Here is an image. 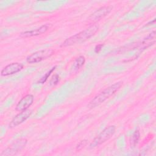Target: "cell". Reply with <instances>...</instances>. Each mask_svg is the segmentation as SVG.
Wrapping results in <instances>:
<instances>
[{
	"label": "cell",
	"instance_id": "6da1fadb",
	"mask_svg": "<svg viewBox=\"0 0 156 156\" xmlns=\"http://www.w3.org/2000/svg\"><path fill=\"white\" fill-rule=\"evenodd\" d=\"M99 26L96 24H92L85 30L69 37L66 39L63 43L62 44V47H66L72 46L76 44H79L83 43L84 41L88 40L91 37H93L98 30Z\"/></svg>",
	"mask_w": 156,
	"mask_h": 156
},
{
	"label": "cell",
	"instance_id": "e0dca14e",
	"mask_svg": "<svg viewBox=\"0 0 156 156\" xmlns=\"http://www.w3.org/2000/svg\"><path fill=\"white\" fill-rule=\"evenodd\" d=\"M104 44H98L95 47V49H94V51L96 53H98L100 52V51L101 50L102 48L103 47Z\"/></svg>",
	"mask_w": 156,
	"mask_h": 156
},
{
	"label": "cell",
	"instance_id": "9c48e42d",
	"mask_svg": "<svg viewBox=\"0 0 156 156\" xmlns=\"http://www.w3.org/2000/svg\"><path fill=\"white\" fill-rule=\"evenodd\" d=\"M51 26V24H46L38 28L31 30H27L23 32L20 34V37L23 38H27V37H32L34 36H37L39 35H41L44 34Z\"/></svg>",
	"mask_w": 156,
	"mask_h": 156
},
{
	"label": "cell",
	"instance_id": "3957f363",
	"mask_svg": "<svg viewBox=\"0 0 156 156\" xmlns=\"http://www.w3.org/2000/svg\"><path fill=\"white\" fill-rule=\"evenodd\" d=\"M116 127L115 126H110L102 130L90 144V148H94L108 140L115 133Z\"/></svg>",
	"mask_w": 156,
	"mask_h": 156
},
{
	"label": "cell",
	"instance_id": "ba28073f",
	"mask_svg": "<svg viewBox=\"0 0 156 156\" xmlns=\"http://www.w3.org/2000/svg\"><path fill=\"white\" fill-rule=\"evenodd\" d=\"M23 64L18 62L10 63L1 70V74L2 76H8L14 74L23 69Z\"/></svg>",
	"mask_w": 156,
	"mask_h": 156
},
{
	"label": "cell",
	"instance_id": "4fadbf2b",
	"mask_svg": "<svg viewBox=\"0 0 156 156\" xmlns=\"http://www.w3.org/2000/svg\"><path fill=\"white\" fill-rule=\"evenodd\" d=\"M140 132L138 130H136L133 133V135H132V136L130 137V139L131 146H132L133 147L138 143L139 139H140Z\"/></svg>",
	"mask_w": 156,
	"mask_h": 156
},
{
	"label": "cell",
	"instance_id": "2e32d148",
	"mask_svg": "<svg viewBox=\"0 0 156 156\" xmlns=\"http://www.w3.org/2000/svg\"><path fill=\"white\" fill-rule=\"evenodd\" d=\"M59 80H60L59 76L58 74H54L52 76V77L51 78V80L49 82V84L51 85H57L58 83Z\"/></svg>",
	"mask_w": 156,
	"mask_h": 156
},
{
	"label": "cell",
	"instance_id": "52a82bcc",
	"mask_svg": "<svg viewBox=\"0 0 156 156\" xmlns=\"http://www.w3.org/2000/svg\"><path fill=\"white\" fill-rule=\"evenodd\" d=\"M112 10L110 6H103L97 9L88 18V20L91 22L95 23L107 16Z\"/></svg>",
	"mask_w": 156,
	"mask_h": 156
},
{
	"label": "cell",
	"instance_id": "5b68a950",
	"mask_svg": "<svg viewBox=\"0 0 156 156\" xmlns=\"http://www.w3.org/2000/svg\"><path fill=\"white\" fill-rule=\"evenodd\" d=\"M54 54V51L52 49H45L36 51L29 55L26 58V61L29 63H35L46 60L51 57Z\"/></svg>",
	"mask_w": 156,
	"mask_h": 156
},
{
	"label": "cell",
	"instance_id": "9a60e30c",
	"mask_svg": "<svg viewBox=\"0 0 156 156\" xmlns=\"http://www.w3.org/2000/svg\"><path fill=\"white\" fill-rule=\"evenodd\" d=\"M87 144V140H83L80 141L76 146V151H79L82 150L83 148H84Z\"/></svg>",
	"mask_w": 156,
	"mask_h": 156
},
{
	"label": "cell",
	"instance_id": "277c9868",
	"mask_svg": "<svg viewBox=\"0 0 156 156\" xmlns=\"http://www.w3.org/2000/svg\"><path fill=\"white\" fill-rule=\"evenodd\" d=\"M27 140L24 138H21L13 141L8 147L4 150L0 156H12L20 152L26 145Z\"/></svg>",
	"mask_w": 156,
	"mask_h": 156
},
{
	"label": "cell",
	"instance_id": "8fae6325",
	"mask_svg": "<svg viewBox=\"0 0 156 156\" xmlns=\"http://www.w3.org/2000/svg\"><path fill=\"white\" fill-rule=\"evenodd\" d=\"M155 42V31L154 30L149 34L146 38H144L140 42L136 43L135 47L140 49H145L152 45Z\"/></svg>",
	"mask_w": 156,
	"mask_h": 156
},
{
	"label": "cell",
	"instance_id": "5bb4252c",
	"mask_svg": "<svg viewBox=\"0 0 156 156\" xmlns=\"http://www.w3.org/2000/svg\"><path fill=\"white\" fill-rule=\"evenodd\" d=\"M55 68H56V66L52 67V68L49 71H48L41 78H40V80H38L37 83H44V82L47 80V79H48V78L49 77V76L51 74V73L55 70Z\"/></svg>",
	"mask_w": 156,
	"mask_h": 156
},
{
	"label": "cell",
	"instance_id": "30bf717a",
	"mask_svg": "<svg viewBox=\"0 0 156 156\" xmlns=\"http://www.w3.org/2000/svg\"><path fill=\"white\" fill-rule=\"evenodd\" d=\"M34 98L31 94H28L24 96L21 100L18 102L16 105L15 109L18 112H22L27 110L34 102Z\"/></svg>",
	"mask_w": 156,
	"mask_h": 156
},
{
	"label": "cell",
	"instance_id": "8992f818",
	"mask_svg": "<svg viewBox=\"0 0 156 156\" xmlns=\"http://www.w3.org/2000/svg\"><path fill=\"white\" fill-rule=\"evenodd\" d=\"M31 114H32V110L29 109L20 112L10 121L9 126V128H14L19 126L20 124L24 122L26 120H27L30 117Z\"/></svg>",
	"mask_w": 156,
	"mask_h": 156
},
{
	"label": "cell",
	"instance_id": "7c38bea8",
	"mask_svg": "<svg viewBox=\"0 0 156 156\" xmlns=\"http://www.w3.org/2000/svg\"><path fill=\"white\" fill-rule=\"evenodd\" d=\"M85 62V58L83 55H80L76 58L73 63V67L76 69H79L82 67Z\"/></svg>",
	"mask_w": 156,
	"mask_h": 156
},
{
	"label": "cell",
	"instance_id": "7a4b0ae2",
	"mask_svg": "<svg viewBox=\"0 0 156 156\" xmlns=\"http://www.w3.org/2000/svg\"><path fill=\"white\" fill-rule=\"evenodd\" d=\"M122 84L121 82H118L107 87L90 101L88 107L89 108H94L99 105L118 91L122 86Z\"/></svg>",
	"mask_w": 156,
	"mask_h": 156
}]
</instances>
